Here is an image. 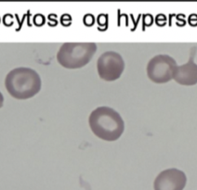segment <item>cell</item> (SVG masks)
<instances>
[{"instance_id": "4", "label": "cell", "mask_w": 197, "mask_h": 190, "mask_svg": "<svg viewBox=\"0 0 197 190\" xmlns=\"http://www.w3.org/2000/svg\"><path fill=\"white\" fill-rule=\"evenodd\" d=\"M177 66L178 64L171 56L167 54L156 55L147 64V75L155 83H166L173 79Z\"/></svg>"}, {"instance_id": "7", "label": "cell", "mask_w": 197, "mask_h": 190, "mask_svg": "<svg viewBox=\"0 0 197 190\" xmlns=\"http://www.w3.org/2000/svg\"><path fill=\"white\" fill-rule=\"evenodd\" d=\"M193 54L190 60L182 65H178L174 71L173 79L181 86H194L197 83V64L194 62Z\"/></svg>"}, {"instance_id": "8", "label": "cell", "mask_w": 197, "mask_h": 190, "mask_svg": "<svg viewBox=\"0 0 197 190\" xmlns=\"http://www.w3.org/2000/svg\"><path fill=\"white\" fill-rule=\"evenodd\" d=\"M84 22H85V23L88 24V25H91L94 22V18L91 16L90 14H88V15H87L86 17H85Z\"/></svg>"}, {"instance_id": "6", "label": "cell", "mask_w": 197, "mask_h": 190, "mask_svg": "<svg viewBox=\"0 0 197 190\" xmlns=\"http://www.w3.org/2000/svg\"><path fill=\"white\" fill-rule=\"evenodd\" d=\"M187 184L185 173L177 168L162 171L154 182V190H183Z\"/></svg>"}, {"instance_id": "2", "label": "cell", "mask_w": 197, "mask_h": 190, "mask_svg": "<svg viewBox=\"0 0 197 190\" xmlns=\"http://www.w3.org/2000/svg\"><path fill=\"white\" fill-rule=\"evenodd\" d=\"M42 86L40 75L28 67H18L6 75L5 87L16 99H29L39 93Z\"/></svg>"}, {"instance_id": "5", "label": "cell", "mask_w": 197, "mask_h": 190, "mask_svg": "<svg viewBox=\"0 0 197 190\" xmlns=\"http://www.w3.org/2000/svg\"><path fill=\"white\" fill-rule=\"evenodd\" d=\"M123 57L115 51H106L98 58L97 71L102 80L113 82L119 79L125 71Z\"/></svg>"}, {"instance_id": "3", "label": "cell", "mask_w": 197, "mask_h": 190, "mask_svg": "<svg viewBox=\"0 0 197 190\" xmlns=\"http://www.w3.org/2000/svg\"><path fill=\"white\" fill-rule=\"evenodd\" d=\"M97 51L93 42L64 43L57 53V60L63 68L80 69L91 60Z\"/></svg>"}, {"instance_id": "1", "label": "cell", "mask_w": 197, "mask_h": 190, "mask_svg": "<svg viewBox=\"0 0 197 190\" xmlns=\"http://www.w3.org/2000/svg\"><path fill=\"white\" fill-rule=\"evenodd\" d=\"M88 124L92 133L104 141L119 139L125 131V122L118 111L108 106H101L91 111Z\"/></svg>"}, {"instance_id": "9", "label": "cell", "mask_w": 197, "mask_h": 190, "mask_svg": "<svg viewBox=\"0 0 197 190\" xmlns=\"http://www.w3.org/2000/svg\"><path fill=\"white\" fill-rule=\"evenodd\" d=\"M3 104H4V96L0 92V109L3 107Z\"/></svg>"}]
</instances>
